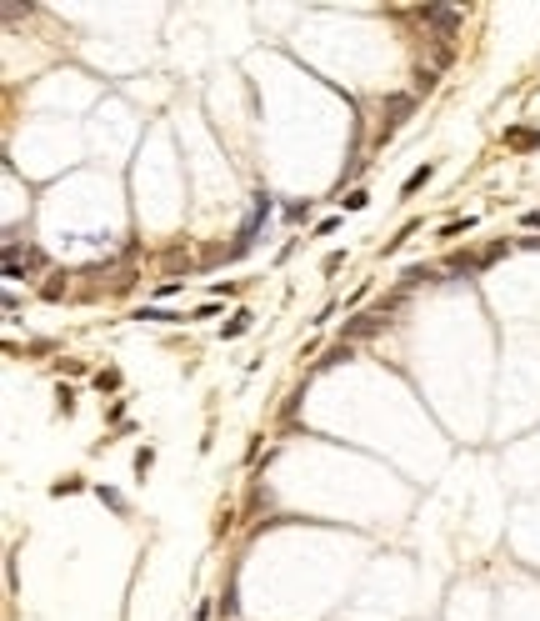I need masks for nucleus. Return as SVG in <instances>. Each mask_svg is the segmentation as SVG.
I'll return each instance as SVG.
<instances>
[{
	"instance_id": "10",
	"label": "nucleus",
	"mask_w": 540,
	"mask_h": 621,
	"mask_svg": "<svg viewBox=\"0 0 540 621\" xmlns=\"http://www.w3.org/2000/svg\"><path fill=\"white\" fill-rule=\"evenodd\" d=\"M425 181H430V165H416V170H410V176H405V186H400V190L410 196V190H420Z\"/></svg>"
},
{
	"instance_id": "2",
	"label": "nucleus",
	"mask_w": 540,
	"mask_h": 621,
	"mask_svg": "<svg viewBox=\"0 0 540 621\" xmlns=\"http://www.w3.org/2000/svg\"><path fill=\"white\" fill-rule=\"evenodd\" d=\"M400 306V296H391L385 306H375V311H360V316H351L345 321V331H340V341H365V336H375V331H385V321H391V311Z\"/></svg>"
},
{
	"instance_id": "3",
	"label": "nucleus",
	"mask_w": 540,
	"mask_h": 621,
	"mask_svg": "<svg viewBox=\"0 0 540 621\" xmlns=\"http://www.w3.org/2000/svg\"><path fill=\"white\" fill-rule=\"evenodd\" d=\"M420 20H425V26H436L440 35H456L460 30V10H450V6H420Z\"/></svg>"
},
{
	"instance_id": "17",
	"label": "nucleus",
	"mask_w": 540,
	"mask_h": 621,
	"mask_svg": "<svg viewBox=\"0 0 540 621\" xmlns=\"http://www.w3.org/2000/svg\"><path fill=\"white\" fill-rule=\"evenodd\" d=\"M150 466H156V451H150V446H145V451L136 456V471H140V476H145V471H150Z\"/></svg>"
},
{
	"instance_id": "5",
	"label": "nucleus",
	"mask_w": 540,
	"mask_h": 621,
	"mask_svg": "<svg viewBox=\"0 0 540 621\" xmlns=\"http://www.w3.org/2000/svg\"><path fill=\"white\" fill-rule=\"evenodd\" d=\"M351 356H355V341H335V346L320 356V371H326V366H340V361H351Z\"/></svg>"
},
{
	"instance_id": "13",
	"label": "nucleus",
	"mask_w": 540,
	"mask_h": 621,
	"mask_svg": "<svg viewBox=\"0 0 540 621\" xmlns=\"http://www.w3.org/2000/svg\"><path fill=\"white\" fill-rule=\"evenodd\" d=\"M470 226H475V221H470V216H465V221H450V226H445V231H440V235H445V241H456V235H465V231H470Z\"/></svg>"
},
{
	"instance_id": "11",
	"label": "nucleus",
	"mask_w": 540,
	"mask_h": 621,
	"mask_svg": "<svg viewBox=\"0 0 540 621\" xmlns=\"http://www.w3.org/2000/svg\"><path fill=\"white\" fill-rule=\"evenodd\" d=\"M436 71H416V96H430V91H436Z\"/></svg>"
},
{
	"instance_id": "16",
	"label": "nucleus",
	"mask_w": 540,
	"mask_h": 621,
	"mask_svg": "<svg viewBox=\"0 0 540 621\" xmlns=\"http://www.w3.org/2000/svg\"><path fill=\"white\" fill-rule=\"evenodd\" d=\"M100 501L115 506V511H125V496H120V491H105V486H100Z\"/></svg>"
},
{
	"instance_id": "7",
	"label": "nucleus",
	"mask_w": 540,
	"mask_h": 621,
	"mask_svg": "<svg viewBox=\"0 0 540 621\" xmlns=\"http://www.w3.org/2000/svg\"><path fill=\"white\" fill-rule=\"evenodd\" d=\"M505 145H515V151H535L540 131H505Z\"/></svg>"
},
{
	"instance_id": "1",
	"label": "nucleus",
	"mask_w": 540,
	"mask_h": 621,
	"mask_svg": "<svg viewBox=\"0 0 540 621\" xmlns=\"http://www.w3.org/2000/svg\"><path fill=\"white\" fill-rule=\"evenodd\" d=\"M270 210H275V201L266 196V190H255V210L245 216V226H241V235H235V246H225V255L235 261V255H245L250 246H255V235H261V226L270 221Z\"/></svg>"
},
{
	"instance_id": "8",
	"label": "nucleus",
	"mask_w": 540,
	"mask_h": 621,
	"mask_svg": "<svg viewBox=\"0 0 540 621\" xmlns=\"http://www.w3.org/2000/svg\"><path fill=\"white\" fill-rule=\"evenodd\" d=\"M245 331H250V311H235V321H225V331H221V336H225V341H235V336H245Z\"/></svg>"
},
{
	"instance_id": "6",
	"label": "nucleus",
	"mask_w": 540,
	"mask_h": 621,
	"mask_svg": "<svg viewBox=\"0 0 540 621\" xmlns=\"http://www.w3.org/2000/svg\"><path fill=\"white\" fill-rule=\"evenodd\" d=\"M136 316H140V321H165V326H176V321H190V316H180V311H160V306H140Z\"/></svg>"
},
{
	"instance_id": "15",
	"label": "nucleus",
	"mask_w": 540,
	"mask_h": 621,
	"mask_svg": "<svg viewBox=\"0 0 540 621\" xmlns=\"http://www.w3.org/2000/svg\"><path fill=\"white\" fill-rule=\"evenodd\" d=\"M365 201H371V196H365V190H351V196H340V206H345V210H360Z\"/></svg>"
},
{
	"instance_id": "14",
	"label": "nucleus",
	"mask_w": 540,
	"mask_h": 621,
	"mask_svg": "<svg viewBox=\"0 0 540 621\" xmlns=\"http://www.w3.org/2000/svg\"><path fill=\"white\" fill-rule=\"evenodd\" d=\"M95 386H100V391H115V386H120V371H100Z\"/></svg>"
},
{
	"instance_id": "12",
	"label": "nucleus",
	"mask_w": 540,
	"mask_h": 621,
	"mask_svg": "<svg viewBox=\"0 0 540 621\" xmlns=\"http://www.w3.org/2000/svg\"><path fill=\"white\" fill-rule=\"evenodd\" d=\"M505 251H510V241H495V246H485V255H481V266H490V261H501Z\"/></svg>"
},
{
	"instance_id": "4",
	"label": "nucleus",
	"mask_w": 540,
	"mask_h": 621,
	"mask_svg": "<svg viewBox=\"0 0 540 621\" xmlns=\"http://www.w3.org/2000/svg\"><path fill=\"white\" fill-rule=\"evenodd\" d=\"M410 105H416V96H385V125H380V141L395 131V125L410 116Z\"/></svg>"
},
{
	"instance_id": "9",
	"label": "nucleus",
	"mask_w": 540,
	"mask_h": 621,
	"mask_svg": "<svg viewBox=\"0 0 540 621\" xmlns=\"http://www.w3.org/2000/svg\"><path fill=\"white\" fill-rule=\"evenodd\" d=\"M420 281H436V271H430V266H410L405 276H400V286L410 291V286H420Z\"/></svg>"
},
{
	"instance_id": "18",
	"label": "nucleus",
	"mask_w": 540,
	"mask_h": 621,
	"mask_svg": "<svg viewBox=\"0 0 540 621\" xmlns=\"http://www.w3.org/2000/svg\"><path fill=\"white\" fill-rule=\"evenodd\" d=\"M221 616H235V586H225V596H221Z\"/></svg>"
}]
</instances>
